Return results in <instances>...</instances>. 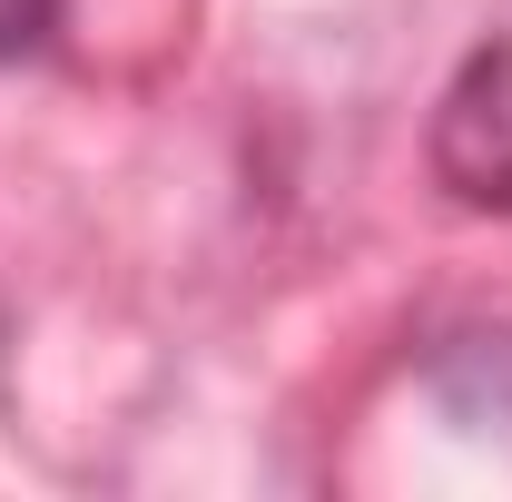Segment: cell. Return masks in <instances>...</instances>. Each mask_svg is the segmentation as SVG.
Instances as JSON below:
<instances>
[{
    "label": "cell",
    "mask_w": 512,
    "mask_h": 502,
    "mask_svg": "<svg viewBox=\"0 0 512 502\" xmlns=\"http://www.w3.org/2000/svg\"><path fill=\"white\" fill-rule=\"evenodd\" d=\"M50 20H60V0H0V60L40 50V40H50Z\"/></svg>",
    "instance_id": "2"
},
{
    "label": "cell",
    "mask_w": 512,
    "mask_h": 502,
    "mask_svg": "<svg viewBox=\"0 0 512 502\" xmlns=\"http://www.w3.org/2000/svg\"><path fill=\"white\" fill-rule=\"evenodd\" d=\"M434 178L483 217H512V30L453 69L434 109Z\"/></svg>",
    "instance_id": "1"
}]
</instances>
